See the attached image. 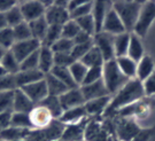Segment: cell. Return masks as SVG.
<instances>
[{
	"label": "cell",
	"instance_id": "ab89813d",
	"mask_svg": "<svg viewBox=\"0 0 155 141\" xmlns=\"http://www.w3.org/2000/svg\"><path fill=\"white\" fill-rule=\"evenodd\" d=\"M74 21L77 22L81 31L87 33L91 37H93L94 34L97 33V31H95V24H94L93 17H92L91 14L86 15V16L81 17V18H77V20H74Z\"/></svg>",
	"mask_w": 155,
	"mask_h": 141
},
{
	"label": "cell",
	"instance_id": "d590c367",
	"mask_svg": "<svg viewBox=\"0 0 155 141\" xmlns=\"http://www.w3.org/2000/svg\"><path fill=\"white\" fill-rule=\"evenodd\" d=\"M60 38H62V27H59V25H48L47 32L45 34V38L41 41V46L52 47Z\"/></svg>",
	"mask_w": 155,
	"mask_h": 141
},
{
	"label": "cell",
	"instance_id": "bcb514c9",
	"mask_svg": "<svg viewBox=\"0 0 155 141\" xmlns=\"http://www.w3.org/2000/svg\"><path fill=\"white\" fill-rule=\"evenodd\" d=\"M15 90H17L15 75L6 74L5 76L0 77V92L15 91Z\"/></svg>",
	"mask_w": 155,
	"mask_h": 141
},
{
	"label": "cell",
	"instance_id": "4fadbf2b",
	"mask_svg": "<svg viewBox=\"0 0 155 141\" xmlns=\"http://www.w3.org/2000/svg\"><path fill=\"white\" fill-rule=\"evenodd\" d=\"M20 90H22V92L24 93L35 104L40 103L47 95H48L45 79L36 81V83L30 84V85H27V86H23V87H21Z\"/></svg>",
	"mask_w": 155,
	"mask_h": 141
},
{
	"label": "cell",
	"instance_id": "7dc6e473",
	"mask_svg": "<svg viewBox=\"0 0 155 141\" xmlns=\"http://www.w3.org/2000/svg\"><path fill=\"white\" fill-rule=\"evenodd\" d=\"M72 47H74L72 40H69V39L66 38H60L51 47V49L53 51V53H70Z\"/></svg>",
	"mask_w": 155,
	"mask_h": 141
},
{
	"label": "cell",
	"instance_id": "4316f807",
	"mask_svg": "<svg viewBox=\"0 0 155 141\" xmlns=\"http://www.w3.org/2000/svg\"><path fill=\"white\" fill-rule=\"evenodd\" d=\"M64 127L66 125L61 123L59 120H53L45 129H41V131L44 136H46L47 141H56L61 139Z\"/></svg>",
	"mask_w": 155,
	"mask_h": 141
},
{
	"label": "cell",
	"instance_id": "9c48e42d",
	"mask_svg": "<svg viewBox=\"0 0 155 141\" xmlns=\"http://www.w3.org/2000/svg\"><path fill=\"white\" fill-rule=\"evenodd\" d=\"M40 46H41L40 41L31 38L29 40H24V41H16L9 51L16 57V60L21 63L28 56L33 54L35 52H37L40 48Z\"/></svg>",
	"mask_w": 155,
	"mask_h": 141
},
{
	"label": "cell",
	"instance_id": "e0dca14e",
	"mask_svg": "<svg viewBox=\"0 0 155 141\" xmlns=\"http://www.w3.org/2000/svg\"><path fill=\"white\" fill-rule=\"evenodd\" d=\"M79 88H81L82 94H83L84 99H85V102L90 101V100H93V99L102 98V97L109 95V93L107 91L102 79L99 81H95V83H92V84L82 85V86H79Z\"/></svg>",
	"mask_w": 155,
	"mask_h": 141
},
{
	"label": "cell",
	"instance_id": "2e32d148",
	"mask_svg": "<svg viewBox=\"0 0 155 141\" xmlns=\"http://www.w3.org/2000/svg\"><path fill=\"white\" fill-rule=\"evenodd\" d=\"M111 7H113V1H93L91 15L93 17L97 33L102 31V24L105 21L106 14Z\"/></svg>",
	"mask_w": 155,
	"mask_h": 141
},
{
	"label": "cell",
	"instance_id": "f5cc1de1",
	"mask_svg": "<svg viewBox=\"0 0 155 141\" xmlns=\"http://www.w3.org/2000/svg\"><path fill=\"white\" fill-rule=\"evenodd\" d=\"M12 114H13V111L0 113V132H2L4 130L8 129L11 126Z\"/></svg>",
	"mask_w": 155,
	"mask_h": 141
},
{
	"label": "cell",
	"instance_id": "8992f818",
	"mask_svg": "<svg viewBox=\"0 0 155 141\" xmlns=\"http://www.w3.org/2000/svg\"><path fill=\"white\" fill-rule=\"evenodd\" d=\"M140 130L138 124L130 118L117 117L115 120V136L118 141H133Z\"/></svg>",
	"mask_w": 155,
	"mask_h": 141
},
{
	"label": "cell",
	"instance_id": "b9f144b4",
	"mask_svg": "<svg viewBox=\"0 0 155 141\" xmlns=\"http://www.w3.org/2000/svg\"><path fill=\"white\" fill-rule=\"evenodd\" d=\"M15 44L14 34H13V29L12 28H5L0 30V46L6 51H9Z\"/></svg>",
	"mask_w": 155,
	"mask_h": 141
},
{
	"label": "cell",
	"instance_id": "277c9868",
	"mask_svg": "<svg viewBox=\"0 0 155 141\" xmlns=\"http://www.w3.org/2000/svg\"><path fill=\"white\" fill-rule=\"evenodd\" d=\"M155 20V1H145L139 13L133 32L139 38H144Z\"/></svg>",
	"mask_w": 155,
	"mask_h": 141
},
{
	"label": "cell",
	"instance_id": "9f6ffc18",
	"mask_svg": "<svg viewBox=\"0 0 155 141\" xmlns=\"http://www.w3.org/2000/svg\"><path fill=\"white\" fill-rule=\"evenodd\" d=\"M92 39H93V37H91V36L87 34V33L81 31V32L78 33L75 38L72 39V43H74V45H77V44H84V43L90 41V40H92Z\"/></svg>",
	"mask_w": 155,
	"mask_h": 141
},
{
	"label": "cell",
	"instance_id": "816d5d0a",
	"mask_svg": "<svg viewBox=\"0 0 155 141\" xmlns=\"http://www.w3.org/2000/svg\"><path fill=\"white\" fill-rule=\"evenodd\" d=\"M141 84H143L145 97H153V95H155V72L153 75H150L147 79H145Z\"/></svg>",
	"mask_w": 155,
	"mask_h": 141
},
{
	"label": "cell",
	"instance_id": "30bf717a",
	"mask_svg": "<svg viewBox=\"0 0 155 141\" xmlns=\"http://www.w3.org/2000/svg\"><path fill=\"white\" fill-rule=\"evenodd\" d=\"M45 20L48 23V25H59L62 27L70 20V14L67 8L60 7V6L53 5L50 6L45 11Z\"/></svg>",
	"mask_w": 155,
	"mask_h": 141
},
{
	"label": "cell",
	"instance_id": "603a6c76",
	"mask_svg": "<svg viewBox=\"0 0 155 141\" xmlns=\"http://www.w3.org/2000/svg\"><path fill=\"white\" fill-rule=\"evenodd\" d=\"M155 72V64L153 59L145 55L141 60L137 63V75H136V79H138L139 81H143L145 79H147L150 75H153Z\"/></svg>",
	"mask_w": 155,
	"mask_h": 141
},
{
	"label": "cell",
	"instance_id": "680465c9",
	"mask_svg": "<svg viewBox=\"0 0 155 141\" xmlns=\"http://www.w3.org/2000/svg\"><path fill=\"white\" fill-rule=\"evenodd\" d=\"M7 22H6V17H5V14H2V13H0V30H2V29H5L7 28Z\"/></svg>",
	"mask_w": 155,
	"mask_h": 141
},
{
	"label": "cell",
	"instance_id": "ee69618b",
	"mask_svg": "<svg viewBox=\"0 0 155 141\" xmlns=\"http://www.w3.org/2000/svg\"><path fill=\"white\" fill-rule=\"evenodd\" d=\"M14 102V91L0 92V113L13 111Z\"/></svg>",
	"mask_w": 155,
	"mask_h": 141
},
{
	"label": "cell",
	"instance_id": "ac0fdd59",
	"mask_svg": "<svg viewBox=\"0 0 155 141\" xmlns=\"http://www.w3.org/2000/svg\"><path fill=\"white\" fill-rule=\"evenodd\" d=\"M90 117L85 120L77 123V124H70L66 125L64 131L62 133V136L60 140L61 141H83L84 140V131L85 126L89 122Z\"/></svg>",
	"mask_w": 155,
	"mask_h": 141
},
{
	"label": "cell",
	"instance_id": "4dcf8cb0",
	"mask_svg": "<svg viewBox=\"0 0 155 141\" xmlns=\"http://www.w3.org/2000/svg\"><path fill=\"white\" fill-rule=\"evenodd\" d=\"M29 28H30V31L32 34V38L40 41H43V39L45 38V34L47 32V29H48V23L46 22L45 17H40L38 20H35V21L28 23Z\"/></svg>",
	"mask_w": 155,
	"mask_h": 141
},
{
	"label": "cell",
	"instance_id": "1f68e13d",
	"mask_svg": "<svg viewBox=\"0 0 155 141\" xmlns=\"http://www.w3.org/2000/svg\"><path fill=\"white\" fill-rule=\"evenodd\" d=\"M81 62L83 63L87 69L89 68H95V67H102L105 61L104 57L97 47H92L86 54L81 59Z\"/></svg>",
	"mask_w": 155,
	"mask_h": 141
},
{
	"label": "cell",
	"instance_id": "6da1fadb",
	"mask_svg": "<svg viewBox=\"0 0 155 141\" xmlns=\"http://www.w3.org/2000/svg\"><path fill=\"white\" fill-rule=\"evenodd\" d=\"M143 84L138 79H130L127 84L111 97L110 103L105 111V118L114 117L120 109L140 101L144 98Z\"/></svg>",
	"mask_w": 155,
	"mask_h": 141
},
{
	"label": "cell",
	"instance_id": "6f0895ef",
	"mask_svg": "<svg viewBox=\"0 0 155 141\" xmlns=\"http://www.w3.org/2000/svg\"><path fill=\"white\" fill-rule=\"evenodd\" d=\"M84 1H82V0H70V1H68V7H67V9H68V11L69 13H71L72 11H75L77 7H79V6L83 4Z\"/></svg>",
	"mask_w": 155,
	"mask_h": 141
},
{
	"label": "cell",
	"instance_id": "681fc988",
	"mask_svg": "<svg viewBox=\"0 0 155 141\" xmlns=\"http://www.w3.org/2000/svg\"><path fill=\"white\" fill-rule=\"evenodd\" d=\"M75 62L70 53H54V67L69 68Z\"/></svg>",
	"mask_w": 155,
	"mask_h": 141
},
{
	"label": "cell",
	"instance_id": "f6af8a7d",
	"mask_svg": "<svg viewBox=\"0 0 155 141\" xmlns=\"http://www.w3.org/2000/svg\"><path fill=\"white\" fill-rule=\"evenodd\" d=\"M92 7H93V1H84L82 5L77 7L75 11H72L70 14V20H77L83 16L90 15L92 13Z\"/></svg>",
	"mask_w": 155,
	"mask_h": 141
},
{
	"label": "cell",
	"instance_id": "be15d7a7",
	"mask_svg": "<svg viewBox=\"0 0 155 141\" xmlns=\"http://www.w3.org/2000/svg\"><path fill=\"white\" fill-rule=\"evenodd\" d=\"M56 141H61V140H56Z\"/></svg>",
	"mask_w": 155,
	"mask_h": 141
},
{
	"label": "cell",
	"instance_id": "9a60e30c",
	"mask_svg": "<svg viewBox=\"0 0 155 141\" xmlns=\"http://www.w3.org/2000/svg\"><path fill=\"white\" fill-rule=\"evenodd\" d=\"M110 95L90 100V101L85 102L84 109H85V111H86V114L90 118H98L101 115L105 114L106 109L108 108V106L110 103Z\"/></svg>",
	"mask_w": 155,
	"mask_h": 141
},
{
	"label": "cell",
	"instance_id": "d4e9b609",
	"mask_svg": "<svg viewBox=\"0 0 155 141\" xmlns=\"http://www.w3.org/2000/svg\"><path fill=\"white\" fill-rule=\"evenodd\" d=\"M45 83H46V86H47V92L48 95H53V97H61L62 94L69 90L68 87L60 81L56 77H54L52 74H47L45 75Z\"/></svg>",
	"mask_w": 155,
	"mask_h": 141
},
{
	"label": "cell",
	"instance_id": "484cf974",
	"mask_svg": "<svg viewBox=\"0 0 155 141\" xmlns=\"http://www.w3.org/2000/svg\"><path fill=\"white\" fill-rule=\"evenodd\" d=\"M40 106H43L44 108H46L50 114L52 115L53 120H59L61 117V115L63 114V109H62L61 102L59 97H53V95H47L46 98L38 103Z\"/></svg>",
	"mask_w": 155,
	"mask_h": 141
},
{
	"label": "cell",
	"instance_id": "5bb4252c",
	"mask_svg": "<svg viewBox=\"0 0 155 141\" xmlns=\"http://www.w3.org/2000/svg\"><path fill=\"white\" fill-rule=\"evenodd\" d=\"M59 99H60V102H61L63 111L68 110V109L83 107L84 104H85V99H84L82 91H81L79 87L68 90L64 94H62L61 97H59Z\"/></svg>",
	"mask_w": 155,
	"mask_h": 141
},
{
	"label": "cell",
	"instance_id": "f1b7e54d",
	"mask_svg": "<svg viewBox=\"0 0 155 141\" xmlns=\"http://www.w3.org/2000/svg\"><path fill=\"white\" fill-rule=\"evenodd\" d=\"M130 36L131 33L124 32L121 34L114 36V51H115V57H122L127 56L129 43H130Z\"/></svg>",
	"mask_w": 155,
	"mask_h": 141
},
{
	"label": "cell",
	"instance_id": "6125c7cd",
	"mask_svg": "<svg viewBox=\"0 0 155 141\" xmlns=\"http://www.w3.org/2000/svg\"><path fill=\"white\" fill-rule=\"evenodd\" d=\"M6 75V71L2 69V67L0 65V77H2V76H5Z\"/></svg>",
	"mask_w": 155,
	"mask_h": 141
},
{
	"label": "cell",
	"instance_id": "3957f363",
	"mask_svg": "<svg viewBox=\"0 0 155 141\" xmlns=\"http://www.w3.org/2000/svg\"><path fill=\"white\" fill-rule=\"evenodd\" d=\"M129 80L130 79L124 76L122 71L120 70L115 60L108 61V62L104 63L102 65V81H104L110 97L116 94Z\"/></svg>",
	"mask_w": 155,
	"mask_h": 141
},
{
	"label": "cell",
	"instance_id": "c3c4849f",
	"mask_svg": "<svg viewBox=\"0 0 155 141\" xmlns=\"http://www.w3.org/2000/svg\"><path fill=\"white\" fill-rule=\"evenodd\" d=\"M102 79V67H95V68H89L86 76L84 79L82 85H87V84H92L95 81H99ZM81 85V86H82Z\"/></svg>",
	"mask_w": 155,
	"mask_h": 141
},
{
	"label": "cell",
	"instance_id": "60d3db41",
	"mask_svg": "<svg viewBox=\"0 0 155 141\" xmlns=\"http://www.w3.org/2000/svg\"><path fill=\"white\" fill-rule=\"evenodd\" d=\"M93 46H94L93 39H92V40H90V41H87V43L74 45L71 52H70L72 59H74L75 61H81V59H82L84 55L86 54V53H87V52H89L90 49L92 48Z\"/></svg>",
	"mask_w": 155,
	"mask_h": 141
},
{
	"label": "cell",
	"instance_id": "ba28073f",
	"mask_svg": "<svg viewBox=\"0 0 155 141\" xmlns=\"http://www.w3.org/2000/svg\"><path fill=\"white\" fill-rule=\"evenodd\" d=\"M18 6L22 13L23 20L27 23L38 20L40 17H44L45 11H46V8L43 5L41 0H29L20 4Z\"/></svg>",
	"mask_w": 155,
	"mask_h": 141
},
{
	"label": "cell",
	"instance_id": "8fae6325",
	"mask_svg": "<svg viewBox=\"0 0 155 141\" xmlns=\"http://www.w3.org/2000/svg\"><path fill=\"white\" fill-rule=\"evenodd\" d=\"M29 117H30V122L33 130L45 129L53 120V117L50 114V111L40 104H36L33 107L32 110L29 113Z\"/></svg>",
	"mask_w": 155,
	"mask_h": 141
},
{
	"label": "cell",
	"instance_id": "11a10c76",
	"mask_svg": "<svg viewBox=\"0 0 155 141\" xmlns=\"http://www.w3.org/2000/svg\"><path fill=\"white\" fill-rule=\"evenodd\" d=\"M17 4L18 2L15 0H0V13L5 14L13 7H15Z\"/></svg>",
	"mask_w": 155,
	"mask_h": 141
},
{
	"label": "cell",
	"instance_id": "7bdbcfd3",
	"mask_svg": "<svg viewBox=\"0 0 155 141\" xmlns=\"http://www.w3.org/2000/svg\"><path fill=\"white\" fill-rule=\"evenodd\" d=\"M81 32V29L78 27L77 22L74 20H69L66 24L62 25V38L72 40Z\"/></svg>",
	"mask_w": 155,
	"mask_h": 141
},
{
	"label": "cell",
	"instance_id": "cb8c5ba5",
	"mask_svg": "<svg viewBox=\"0 0 155 141\" xmlns=\"http://www.w3.org/2000/svg\"><path fill=\"white\" fill-rule=\"evenodd\" d=\"M127 56L132 59L133 61H136L137 63L145 56V51L143 43H141V38H139L134 33H131V36H130V43H129Z\"/></svg>",
	"mask_w": 155,
	"mask_h": 141
},
{
	"label": "cell",
	"instance_id": "44dd1931",
	"mask_svg": "<svg viewBox=\"0 0 155 141\" xmlns=\"http://www.w3.org/2000/svg\"><path fill=\"white\" fill-rule=\"evenodd\" d=\"M45 78V75L39 70H25V71H18L15 75V80H16L17 88H21L23 86H27L30 84H33L36 81H39Z\"/></svg>",
	"mask_w": 155,
	"mask_h": 141
},
{
	"label": "cell",
	"instance_id": "f546056e",
	"mask_svg": "<svg viewBox=\"0 0 155 141\" xmlns=\"http://www.w3.org/2000/svg\"><path fill=\"white\" fill-rule=\"evenodd\" d=\"M31 130H23L9 126L8 129L0 132V140L1 141H24Z\"/></svg>",
	"mask_w": 155,
	"mask_h": 141
},
{
	"label": "cell",
	"instance_id": "8d00e7d4",
	"mask_svg": "<svg viewBox=\"0 0 155 141\" xmlns=\"http://www.w3.org/2000/svg\"><path fill=\"white\" fill-rule=\"evenodd\" d=\"M11 126L23 129V130H33L29 114H22V113H13L12 114Z\"/></svg>",
	"mask_w": 155,
	"mask_h": 141
},
{
	"label": "cell",
	"instance_id": "836d02e7",
	"mask_svg": "<svg viewBox=\"0 0 155 141\" xmlns=\"http://www.w3.org/2000/svg\"><path fill=\"white\" fill-rule=\"evenodd\" d=\"M51 74L54 77H56L60 81H62L69 90H70V88H76V87H78L77 85H76V83L74 81V79H72L71 75H70V71H69L68 68L54 67V68L52 69V71H51Z\"/></svg>",
	"mask_w": 155,
	"mask_h": 141
},
{
	"label": "cell",
	"instance_id": "7402d4cb",
	"mask_svg": "<svg viewBox=\"0 0 155 141\" xmlns=\"http://www.w3.org/2000/svg\"><path fill=\"white\" fill-rule=\"evenodd\" d=\"M86 118H89V116L86 114L83 106V107H77V108L64 110L63 114L61 115V117L59 118V120L64 125H70L81 123V122L85 120Z\"/></svg>",
	"mask_w": 155,
	"mask_h": 141
},
{
	"label": "cell",
	"instance_id": "52a82bcc",
	"mask_svg": "<svg viewBox=\"0 0 155 141\" xmlns=\"http://www.w3.org/2000/svg\"><path fill=\"white\" fill-rule=\"evenodd\" d=\"M94 47L99 51L105 62L115 60V51H114V36L104 31L95 33L93 36Z\"/></svg>",
	"mask_w": 155,
	"mask_h": 141
},
{
	"label": "cell",
	"instance_id": "db71d44e",
	"mask_svg": "<svg viewBox=\"0 0 155 141\" xmlns=\"http://www.w3.org/2000/svg\"><path fill=\"white\" fill-rule=\"evenodd\" d=\"M155 130H140L133 141H150L155 136Z\"/></svg>",
	"mask_w": 155,
	"mask_h": 141
},
{
	"label": "cell",
	"instance_id": "83f0119b",
	"mask_svg": "<svg viewBox=\"0 0 155 141\" xmlns=\"http://www.w3.org/2000/svg\"><path fill=\"white\" fill-rule=\"evenodd\" d=\"M120 70L129 79H134L137 75V62L130 59L129 56H122L115 59Z\"/></svg>",
	"mask_w": 155,
	"mask_h": 141
},
{
	"label": "cell",
	"instance_id": "5b68a950",
	"mask_svg": "<svg viewBox=\"0 0 155 141\" xmlns=\"http://www.w3.org/2000/svg\"><path fill=\"white\" fill-rule=\"evenodd\" d=\"M111 134L98 118H90L84 131V141H111Z\"/></svg>",
	"mask_w": 155,
	"mask_h": 141
},
{
	"label": "cell",
	"instance_id": "ffe728a7",
	"mask_svg": "<svg viewBox=\"0 0 155 141\" xmlns=\"http://www.w3.org/2000/svg\"><path fill=\"white\" fill-rule=\"evenodd\" d=\"M36 104L22 92V90L17 88L14 91V102H13V113L29 114Z\"/></svg>",
	"mask_w": 155,
	"mask_h": 141
},
{
	"label": "cell",
	"instance_id": "7a4b0ae2",
	"mask_svg": "<svg viewBox=\"0 0 155 141\" xmlns=\"http://www.w3.org/2000/svg\"><path fill=\"white\" fill-rule=\"evenodd\" d=\"M143 4H144L143 1H127V0L113 1V9L120 16L127 32H133Z\"/></svg>",
	"mask_w": 155,
	"mask_h": 141
},
{
	"label": "cell",
	"instance_id": "74e56055",
	"mask_svg": "<svg viewBox=\"0 0 155 141\" xmlns=\"http://www.w3.org/2000/svg\"><path fill=\"white\" fill-rule=\"evenodd\" d=\"M5 17H6V22H7L8 28H12V29L24 22L18 4H17L15 7H13L12 9H9L7 13H5Z\"/></svg>",
	"mask_w": 155,
	"mask_h": 141
},
{
	"label": "cell",
	"instance_id": "91938a15",
	"mask_svg": "<svg viewBox=\"0 0 155 141\" xmlns=\"http://www.w3.org/2000/svg\"><path fill=\"white\" fill-rule=\"evenodd\" d=\"M53 4L56 6H60V7H63V8H67L68 7V1L67 0H55V1H53Z\"/></svg>",
	"mask_w": 155,
	"mask_h": 141
},
{
	"label": "cell",
	"instance_id": "d6986e66",
	"mask_svg": "<svg viewBox=\"0 0 155 141\" xmlns=\"http://www.w3.org/2000/svg\"><path fill=\"white\" fill-rule=\"evenodd\" d=\"M54 68V53L51 47L40 46L38 51V69L44 75L50 74Z\"/></svg>",
	"mask_w": 155,
	"mask_h": 141
},
{
	"label": "cell",
	"instance_id": "94428289",
	"mask_svg": "<svg viewBox=\"0 0 155 141\" xmlns=\"http://www.w3.org/2000/svg\"><path fill=\"white\" fill-rule=\"evenodd\" d=\"M6 52H7V51H6L5 48H2V47L0 46V61H1V59L4 57V55H5Z\"/></svg>",
	"mask_w": 155,
	"mask_h": 141
},
{
	"label": "cell",
	"instance_id": "f35d334b",
	"mask_svg": "<svg viewBox=\"0 0 155 141\" xmlns=\"http://www.w3.org/2000/svg\"><path fill=\"white\" fill-rule=\"evenodd\" d=\"M13 34H14L15 43L16 41H24V40H29V39L32 38L30 28H29V24L27 22H23L21 24L13 28Z\"/></svg>",
	"mask_w": 155,
	"mask_h": 141
},
{
	"label": "cell",
	"instance_id": "7c38bea8",
	"mask_svg": "<svg viewBox=\"0 0 155 141\" xmlns=\"http://www.w3.org/2000/svg\"><path fill=\"white\" fill-rule=\"evenodd\" d=\"M102 31L106 33H109L111 36H117V34L127 32L121 18L117 15L116 11L113 9V7L106 14L105 21L102 24Z\"/></svg>",
	"mask_w": 155,
	"mask_h": 141
},
{
	"label": "cell",
	"instance_id": "f907efd6",
	"mask_svg": "<svg viewBox=\"0 0 155 141\" xmlns=\"http://www.w3.org/2000/svg\"><path fill=\"white\" fill-rule=\"evenodd\" d=\"M38 51L35 52L30 56H28L25 60H23L20 63V71L36 70V69H38Z\"/></svg>",
	"mask_w": 155,
	"mask_h": 141
},
{
	"label": "cell",
	"instance_id": "e575fe53",
	"mask_svg": "<svg viewBox=\"0 0 155 141\" xmlns=\"http://www.w3.org/2000/svg\"><path fill=\"white\" fill-rule=\"evenodd\" d=\"M68 69L70 71V75H71L74 81H75L76 85L79 87L83 84L84 79H85L86 72H87V68H86L81 61H75Z\"/></svg>",
	"mask_w": 155,
	"mask_h": 141
},
{
	"label": "cell",
	"instance_id": "d6a6232c",
	"mask_svg": "<svg viewBox=\"0 0 155 141\" xmlns=\"http://www.w3.org/2000/svg\"><path fill=\"white\" fill-rule=\"evenodd\" d=\"M0 65L6 71V74L9 75H16L20 71V62L16 60V57L13 55L11 51H7L4 55V57L0 61Z\"/></svg>",
	"mask_w": 155,
	"mask_h": 141
}]
</instances>
